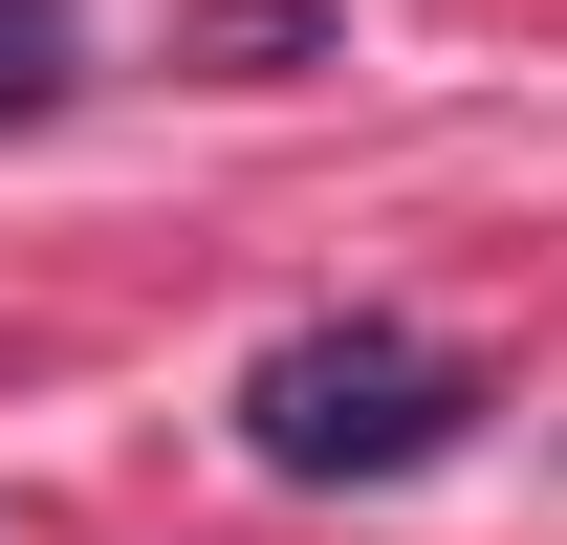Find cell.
I'll use <instances>...</instances> for the list:
<instances>
[{
  "mask_svg": "<svg viewBox=\"0 0 567 545\" xmlns=\"http://www.w3.org/2000/svg\"><path fill=\"white\" fill-rule=\"evenodd\" d=\"M458 414H481V393H458L415 328H306V349L240 371V459H262V480H415Z\"/></svg>",
  "mask_w": 567,
  "mask_h": 545,
  "instance_id": "1",
  "label": "cell"
},
{
  "mask_svg": "<svg viewBox=\"0 0 567 545\" xmlns=\"http://www.w3.org/2000/svg\"><path fill=\"white\" fill-rule=\"evenodd\" d=\"M66 110V0H0V132Z\"/></svg>",
  "mask_w": 567,
  "mask_h": 545,
  "instance_id": "2",
  "label": "cell"
},
{
  "mask_svg": "<svg viewBox=\"0 0 567 545\" xmlns=\"http://www.w3.org/2000/svg\"><path fill=\"white\" fill-rule=\"evenodd\" d=\"M197 44H218V66H306V44H328V0H197Z\"/></svg>",
  "mask_w": 567,
  "mask_h": 545,
  "instance_id": "3",
  "label": "cell"
}]
</instances>
